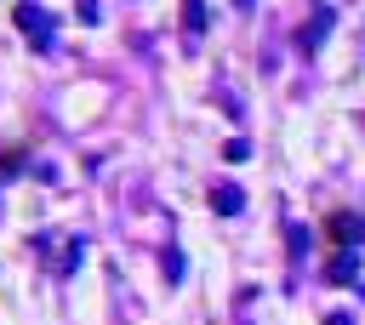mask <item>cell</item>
<instances>
[{"label": "cell", "mask_w": 365, "mask_h": 325, "mask_svg": "<svg viewBox=\"0 0 365 325\" xmlns=\"http://www.w3.org/2000/svg\"><path fill=\"white\" fill-rule=\"evenodd\" d=\"M285 239H291V257L302 262V257H308V228H302V222H291V228H285Z\"/></svg>", "instance_id": "52a82bcc"}, {"label": "cell", "mask_w": 365, "mask_h": 325, "mask_svg": "<svg viewBox=\"0 0 365 325\" xmlns=\"http://www.w3.org/2000/svg\"><path fill=\"white\" fill-rule=\"evenodd\" d=\"M354 279H359V257L354 251H336L325 262V285H354Z\"/></svg>", "instance_id": "277c9868"}, {"label": "cell", "mask_w": 365, "mask_h": 325, "mask_svg": "<svg viewBox=\"0 0 365 325\" xmlns=\"http://www.w3.org/2000/svg\"><path fill=\"white\" fill-rule=\"evenodd\" d=\"M11 171H17V148H6V154H0V177H11Z\"/></svg>", "instance_id": "9c48e42d"}, {"label": "cell", "mask_w": 365, "mask_h": 325, "mask_svg": "<svg viewBox=\"0 0 365 325\" xmlns=\"http://www.w3.org/2000/svg\"><path fill=\"white\" fill-rule=\"evenodd\" d=\"M234 6H257V0H234Z\"/></svg>", "instance_id": "30bf717a"}, {"label": "cell", "mask_w": 365, "mask_h": 325, "mask_svg": "<svg viewBox=\"0 0 365 325\" xmlns=\"http://www.w3.org/2000/svg\"><path fill=\"white\" fill-rule=\"evenodd\" d=\"M165 279H182V251H165Z\"/></svg>", "instance_id": "ba28073f"}, {"label": "cell", "mask_w": 365, "mask_h": 325, "mask_svg": "<svg viewBox=\"0 0 365 325\" xmlns=\"http://www.w3.org/2000/svg\"><path fill=\"white\" fill-rule=\"evenodd\" d=\"M11 17H17V29L29 34V46H40V51L51 46V29H57V17H51L46 6H17Z\"/></svg>", "instance_id": "6da1fadb"}, {"label": "cell", "mask_w": 365, "mask_h": 325, "mask_svg": "<svg viewBox=\"0 0 365 325\" xmlns=\"http://www.w3.org/2000/svg\"><path fill=\"white\" fill-rule=\"evenodd\" d=\"M325 234H331L336 245H354V239H365V217H354V211H336V217H325Z\"/></svg>", "instance_id": "3957f363"}, {"label": "cell", "mask_w": 365, "mask_h": 325, "mask_svg": "<svg viewBox=\"0 0 365 325\" xmlns=\"http://www.w3.org/2000/svg\"><path fill=\"white\" fill-rule=\"evenodd\" d=\"M182 29H188V40L205 34V0H182Z\"/></svg>", "instance_id": "8992f818"}, {"label": "cell", "mask_w": 365, "mask_h": 325, "mask_svg": "<svg viewBox=\"0 0 365 325\" xmlns=\"http://www.w3.org/2000/svg\"><path fill=\"white\" fill-rule=\"evenodd\" d=\"M211 205H217V211H222V217H234V211H240V205H245V194H240V188H234V182H217V188H211Z\"/></svg>", "instance_id": "5b68a950"}, {"label": "cell", "mask_w": 365, "mask_h": 325, "mask_svg": "<svg viewBox=\"0 0 365 325\" xmlns=\"http://www.w3.org/2000/svg\"><path fill=\"white\" fill-rule=\"evenodd\" d=\"M331 23H336V11H331V6H325V11H314V23H308V29L297 34V51H308V57H314V51L325 46V34H331Z\"/></svg>", "instance_id": "7a4b0ae2"}]
</instances>
